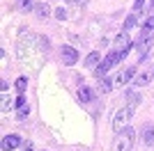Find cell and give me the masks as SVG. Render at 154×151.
<instances>
[{
  "instance_id": "14",
  "label": "cell",
  "mask_w": 154,
  "mask_h": 151,
  "mask_svg": "<svg viewBox=\"0 0 154 151\" xmlns=\"http://www.w3.org/2000/svg\"><path fill=\"white\" fill-rule=\"evenodd\" d=\"M99 60H101V55H99L97 50H92L90 55L85 57V64H88V67H97V64H99Z\"/></svg>"
},
{
  "instance_id": "2",
  "label": "cell",
  "mask_w": 154,
  "mask_h": 151,
  "mask_svg": "<svg viewBox=\"0 0 154 151\" xmlns=\"http://www.w3.org/2000/svg\"><path fill=\"white\" fill-rule=\"evenodd\" d=\"M134 142H136V133L134 128H124V131H120L115 135V140H113V149L115 151H131L134 149Z\"/></svg>"
},
{
  "instance_id": "10",
  "label": "cell",
  "mask_w": 154,
  "mask_h": 151,
  "mask_svg": "<svg viewBox=\"0 0 154 151\" xmlns=\"http://www.w3.org/2000/svg\"><path fill=\"white\" fill-rule=\"evenodd\" d=\"M152 80H154L152 71H147V73H143V76H138V78H134V85H136V87H145V85H149Z\"/></svg>"
},
{
  "instance_id": "12",
  "label": "cell",
  "mask_w": 154,
  "mask_h": 151,
  "mask_svg": "<svg viewBox=\"0 0 154 151\" xmlns=\"http://www.w3.org/2000/svg\"><path fill=\"white\" fill-rule=\"evenodd\" d=\"M124 96H127V103H131V105H138V103H140V101H143V96L138 94L136 89H129V92H127V94H124Z\"/></svg>"
},
{
  "instance_id": "15",
  "label": "cell",
  "mask_w": 154,
  "mask_h": 151,
  "mask_svg": "<svg viewBox=\"0 0 154 151\" xmlns=\"http://www.w3.org/2000/svg\"><path fill=\"white\" fill-rule=\"evenodd\" d=\"M136 25H138V16H136V14H129L127 21H124V32H129L131 28H136Z\"/></svg>"
},
{
  "instance_id": "23",
  "label": "cell",
  "mask_w": 154,
  "mask_h": 151,
  "mask_svg": "<svg viewBox=\"0 0 154 151\" xmlns=\"http://www.w3.org/2000/svg\"><path fill=\"white\" fill-rule=\"evenodd\" d=\"M149 7H154V0H149Z\"/></svg>"
},
{
  "instance_id": "21",
  "label": "cell",
  "mask_w": 154,
  "mask_h": 151,
  "mask_svg": "<svg viewBox=\"0 0 154 151\" xmlns=\"http://www.w3.org/2000/svg\"><path fill=\"white\" fill-rule=\"evenodd\" d=\"M55 16H58L60 21H64V19H67V12H64L62 7H60V9H55Z\"/></svg>"
},
{
  "instance_id": "9",
  "label": "cell",
  "mask_w": 154,
  "mask_h": 151,
  "mask_svg": "<svg viewBox=\"0 0 154 151\" xmlns=\"http://www.w3.org/2000/svg\"><path fill=\"white\" fill-rule=\"evenodd\" d=\"M143 142H145L147 147L154 144V126L152 124H147L145 128H143Z\"/></svg>"
},
{
  "instance_id": "3",
  "label": "cell",
  "mask_w": 154,
  "mask_h": 151,
  "mask_svg": "<svg viewBox=\"0 0 154 151\" xmlns=\"http://www.w3.org/2000/svg\"><path fill=\"white\" fill-rule=\"evenodd\" d=\"M124 57L120 55V53H117V50H110L108 55L103 57V62L99 64V67H97V71H94V76L97 78H106V73H108L110 69H113V67H115L117 62H122Z\"/></svg>"
},
{
  "instance_id": "1",
  "label": "cell",
  "mask_w": 154,
  "mask_h": 151,
  "mask_svg": "<svg viewBox=\"0 0 154 151\" xmlns=\"http://www.w3.org/2000/svg\"><path fill=\"white\" fill-rule=\"evenodd\" d=\"M134 110H136V105H131V103H127L124 108H120L115 112V117H113V131L115 133H120V131H124L129 126V121L134 119Z\"/></svg>"
},
{
  "instance_id": "7",
  "label": "cell",
  "mask_w": 154,
  "mask_h": 151,
  "mask_svg": "<svg viewBox=\"0 0 154 151\" xmlns=\"http://www.w3.org/2000/svg\"><path fill=\"white\" fill-rule=\"evenodd\" d=\"M23 142H21V138L19 135H7L5 140H2V149L5 151H12V149H16V147H21Z\"/></svg>"
},
{
  "instance_id": "19",
  "label": "cell",
  "mask_w": 154,
  "mask_h": 151,
  "mask_svg": "<svg viewBox=\"0 0 154 151\" xmlns=\"http://www.w3.org/2000/svg\"><path fill=\"white\" fill-rule=\"evenodd\" d=\"M28 114H30V108H28V105H23V108H19V114H16V119H19V121H23V119L28 117Z\"/></svg>"
},
{
  "instance_id": "22",
  "label": "cell",
  "mask_w": 154,
  "mask_h": 151,
  "mask_svg": "<svg viewBox=\"0 0 154 151\" xmlns=\"http://www.w3.org/2000/svg\"><path fill=\"white\" fill-rule=\"evenodd\" d=\"M23 151H32V144H30V142H23Z\"/></svg>"
},
{
  "instance_id": "24",
  "label": "cell",
  "mask_w": 154,
  "mask_h": 151,
  "mask_svg": "<svg viewBox=\"0 0 154 151\" xmlns=\"http://www.w3.org/2000/svg\"><path fill=\"white\" fill-rule=\"evenodd\" d=\"M152 76H154V69H152Z\"/></svg>"
},
{
  "instance_id": "13",
  "label": "cell",
  "mask_w": 154,
  "mask_h": 151,
  "mask_svg": "<svg viewBox=\"0 0 154 151\" xmlns=\"http://www.w3.org/2000/svg\"><path fill=\"white\" fill-rule=\"evenodd\" d=\"M110 89H113V82H110L108 78H99V92H101V94H108Z\"/></svg>"
},
{
  "instance_id": "16",
  "label": "cell",
  "mask_w": 154,
  "mask_h": 151,
  "mask_svg": "<svg viewBox=\"0 0 154 151\" xmlns=\"http://www.w3.org/2000/svg\"><path fill=\"white\" fill-rule=\"evenodd\" d=\"M26 87H28V78H26V76H21L19 80H16V92H19V94H23V92H26Z\"/></svg>"
},
{
  "instance_id": "11",
  "label": "cell",
  "mask_w": 154,
  "mask_h": 151,
  "mask_svg": "<svg viewBox=\"0 0 154 151\" xmlns=\"http://www.w3.org/2000/svg\"><path fill=\"white\" fill-rule=\"evenodd\" d=\"M35 14H37L39 19H46L51 14V7L46 5V2H39V5H35Z\"/></svg>"
},
{
  "instance_id": "18",
  "label": "cell",
  "mask_w": 154,
  "mask_h": 151,
  "mask_svg": "<svg viewBox=\"0 0 154 151\" xmlns=\"http://www.w3.org/2000/svg\"><path fill=\"white\" fill-rule=\"evenodd\" d=\"M21 9L23 12H35V2L32 0H21Z\"/></svg>"
},
{
  "instance_id": "20",
  "label": "cell",
  "mask_w": 154,
  "mask_h": 151,
  "mask_svg": "<svg viewBox=\"0 0 154 151\" xmlns=\"http://www.w3.org/2000/svg\"><path fill=\"white\" fill-rule=\"evenodd\" d=\"M145 9V0H136L134 2V14H140Z\"/></svg>"
},
{
  "instance_id": "6",
  "label": "cell",
  "mask_w": 154,
  "mask_h": 151,
  "mask_svg": "<svg viewBox=\"0 0 154 151\" xmlns=\"http://www.w3.org/2000/svg\"><path fill=\"white\" fill-rule=\"evenodd\" d=\"M154 37V16H147L140 28V39H152Z\"/></svg>"
},
{
  "instance_id": "25",
  "label": "cell",
  "mask_w": 154,
  "mask_h": 151,
  "mask_svg": "<svg viewBox=\"0 0 154 151\" xmlns=\"http://www.w3.org/2000/svg\"><path fill=\"white\" fill-rule=\"evenodd\" d=\"M74 2H78V0H74Z\"/></svg>"
},
{
  "instance_id": "17",
  "label": "cell",
  "mask_w": 154,
  "mask_h": 151,
  "mask_svg": "<svg viewBox=\"0 0 154 151\" xmlns=\"http://www.w3.org/2000/svg\"><path fill=\"white\" fill-rule=\"evenodd\" d=\"M9 110H12V99L7 92H2V112H9Z\"/></svg>"
},
{
  "instance_id": "5",
  "label": "cell",
  "mask_w": 154,
  "mask_h": 151,
  "mask_svg": "<svg viewBox=\"0 0 154 151\" xmlns=\"http://www.w3.org/2000/svg\"><path fill=\"white\" fill-rule=\"evenodd\" d=\"M60 57H62V62L67 64V67L78 62V53H76V48H71V46H62V48H60Z\"/></svg>"
},
{
  "instance_id": "8",
  "label": "cell",
  "mask_w": 154,
  "mask_h": 151,
  "mask_svg": "<svg viewBox=\"0 0 154 151\" xmlns=\"http://www.w3.org/2000/svg\"><path fill=\"white\" fill-rule=\"evenodd\" d=\"M78 99L83 101V103H92V101H94V92H92L88 85H83V87L78 89Z\"/></svg>"
},
{
  "instance_id": "4",
  "label": "cell",
  "mask_w": 154,
  "mask_h": 151,
  "mask_svg": "<svg viewBox=\"0 0 154 151\" xmlns=\"http://www.w3.org/2000/svg\"><path fill=\"white\" fill-rule=\"evenodd\" d=\"M134 73H136V67H129V69L120 71V73L113 78V87H122V85L131 82V80H134Z\"/></svg>"
},
{
  "instance_id": "26",
  "label": "cell",
  "mask_w": 154,
  "mask_h": 151,
  "mask_svg": "<svg viewBox=\"0 0 154 151\" xmlns=\"http://www.w3.org/2000/svg\"><path fill=\"white\" fill-rule=\"evenodd\" d=\"M71 2H74V0H71Z\"/></svg>"
}]
</instances>
